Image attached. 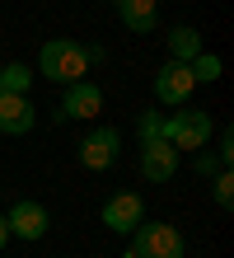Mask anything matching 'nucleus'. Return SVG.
<instances>
[{
	"instance_id": "obj_18",
	"label": "nucleus",
	"mask_w": 234,
	"mask_h": 258,
	"mask_svg": "<svg viewBox=\"0 0 234 258\" xmlns=\"http://www.w3.org/2000/svg\"><path fill=\"white\" fill-rule=\"evenodd\" d=\"M5 239H10V225H5V211H0V249H5Z\"/></svg>"
},
{
	"instance_id": "obj_5",
	"label": "nucleus",
	"mask_w": 234,
	"mask_h": 258,
	"mask_svg": "<svg viewBox=\"0 0 234 258\" xmlns=\"http://www.w3.org/2000/svg\"><path fill=\"white\" fill-rule=\"evenodd\" d=\"M140 221H145V202H140V192H113L103 202V225H108V230L131 235Z\"/></svg>"
},
{
	"instance_id": "obj_16",
	"label": "nucleus",
	"mask_w": 234,
	"mask_h": 258,
	"mask_svg": "<svg viewBox=\"0 0 234 258\" xmlns=\"http://www.w3.org/2000/svg\"><path fill=\"white\" fill-rule=\"evenodd\" d=\"M154 136H164V113H145L140 117V141H154Z\"/></svg>"
},
{
	"instance_id": "obj_7",
	"label": "nucleus",
	"mask_w": 234,
	"mask_h": 258,
	"mask_svg": "<svg viewBox=\"0 0 234 258\" xmlns=\"http://www.w3.org/2000/svg\"><path fill=\"white\" fill-rule=\"evenodd\" d=\"M140 174L150 178V183H169V178L178 174V150L164 141V136H154V141H140Z\"/></svg>"
},
{
	"instance_id": "obj_8",
	"label": "nucleus",
	"mask_w": 234,
	"mask_h": 258,
	"mask_svg": "<svg viewBox=\"0 0 234 258\" xmlns=\"http://www.w3.org/2000/svg\"><path fill=\"white\" fill-rule=\"evenodd\" d=\"M5 225H10V235H19V239H42L47 235V225H52V216H47V207L42 202H14L5 211Z\"/></svg>"
},
{
	"instance_id": "obj_9",
	"label": "nucleus",
	"mask_w": 234,
	"mask_h": 258,
	"mask_svg": "<svg viewBox=\"0 0 234 258\" xmlns=\"http://www.w3.org/2000/svg\"><path fill=\"white\" fill-rule=\"evenodd\" d=\"M33 122H38V108L28 103V94H0V132L5 136L33 132Z\"/></svg>"
},
{
	"instance_id": "obj_14",
	"label": "nucleus",
	"mask_w": 234,
	"mask_h": 258,
	"mask_svg": "<svg viewBox=\"0 0 234 258\" xmlns=\"http://www.w3.org/2000/svg\"><path fill=\"white\" fill-rule=\"evenodd\" d=\"M187 66H192V80H197V85H211V80H220V56H211V52H197Z\"/></svg>"
},
{
	"instance_id": "obj_3",
	"label": "nucleus",
	"mask_w": 234,
	"mask_h": 258,
	"mask_svg": "<svg viewBox=\"0 0 234 258\" xmlns=\"http://www.w3.org/2000/svg\"><path fill=\"white\" fill-rule=\"evenodd\" d=\"M211 113H197V108H187V113H174V117H164V141L174 146V150H206L211 141Z\"/></svg>"
},
{
	"instance_id": "obj_11",
	"label": "nucleus",
	"mask_w": 234,
	"mask_h": 258,
	"mask_svg": "<svg viewBox=\"0 0 234 258\" xmlns=\"http://www.w3.org/2000/svg\"><path fill=\"white\" fill-rule=\"evenodd\" d=\"M154 5H160V0H117V14H122V24H127L131 33H150L154 19H160Z\"/></svg>"
},
{
	"instance_id": "obj_10",
	"label": "nucleus",
	"mask_w": 234,
	"mask_h": 258,
	"mask_svg": "<svg viewBox=\"0 0 234 258\" xmlns=\"http://www.w3.org/2000/svg\"><path fill=\"white\" fill-rule=\"evenodd\" d=\"M103 108V89L94 80H75L66 85V99H61V117H94Z\"/></svg>"
},
{
	"instance_id": "obj_4",
	"label": "nucleus",
	"mask_w": 234,
	"mask_h": 258,
	"mask_svg": "<svg viewBox=\"0 0 234 258\" xmlns=\"http://www.w3.org/2000/svg\"><path fill=\"white\" fill-rule=\"evenodd\" d=\"M197 89V80H192V66L187 61H164L160 66V75H154V99L160 103H187V94Z\"/></svg>"
},
{
	"instance_id": "obj_2",
	"label": "nucleus",
	"mask_w": 234,
	"mask_h": 258,
	"mask_svg": "<svg viewBox=\"0 0 234 258\" xmlns=\"http://www.w3.org/2000/svg\"><path fill=\"white\" fill-rule=\"evenodd\" d=\"M183 235H178V225H169V221H140L136 230H131V249L127 258H183Z\"/></svg>"
},
{
	"instance_id": "obj_17",
	"label": "nucleus",
	"mask_w": 234,
	"mask_h": 258,
	"mask_svg": "<svg viewBox=\"0 0 234 258\" xmlns=\"http://www.w3.org/2000/svg\"><path fill=\"white\" fill-rule=\"evenodd\" d=\"M215 164H220V160H215V155H206V150H201V155H197V174H215Z\"/></svg>"
},
{
	"instance_id": "obj_6",
	"label": "nucleus",
	"mask_w": 234,
	"mask_h": 258,
	"mask_svg": "<svg viewBox=\"0 0 234 258\" xmlns=\"http://www.w3.org/2000/svg\"><path fill=\"white\" fill-rule=\"evenodd\" d=\"M122 150V132L117 127H94L85 141H80V164L85 169H108Z\"/></svg>"
},
{
	"instance_id": "obj_15",
	"label": "nucleus",
	"mask_w": 234,
	"mask_h": 258,
	"mask_svg": "<svg viewBox=\"0 0 234 258\" xmlns=\"http://www.w3.org/2000/svg\"><path fill=\"white\" fill-rule=\"evenodd\" d=\"M215 202L234 207V178H229V169H215Z\"/></svg>"
},
{
	"instance_id": "obj_1",
	"label": "nucleus",
	"mask_w": 234,
	"mask_h": 258,
	"mask_svg": "<svg viewBox=\"0 0 234 258\" xmlns=\"http://www.w3.org/2000/svg\"><path fill=\"white\" fill-rule=\"evenodd\" d=\"M99 61V47H85V42H75V38H52L42 47L38 56V75H47L52 85H75V80H85L89 66Z\"/></svg>"
},
{
	"instance_id": "obj_12",
	"label": "nucleus",
	"mask_w": 234,
	"mask_h": 258,
	"mask_svg": "<svg viewBox=\"0 0 234 258\" xmlns=\"http://www.w3.org/2000/svg\"><path fill=\"white\" fill-rule=\"evenodd\" d=\"M197 52H201V33H197L192 24L169 28V61H192Z\"/></svg>"
},
{
	"instance_id": "obj_13",
	"label": "nucleus",
	"mask_w": 234,
	"mask_h": 258,
	"mask_svg": "<svg viewBox=\"0 0 234 258\" xmlns=\"http://www.w3.org/2000/svg\"><path fill=\"white\" fill-rule=\"evenodd\" d=\"M28 85H33V71L24 61H5L0 66V94H28Z\"/></svg>"
}]
</instances>
